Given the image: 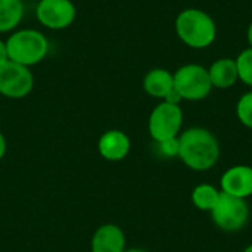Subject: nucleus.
Here are the masks:
<instances>
[{
    "label": "nucleus",
    "instance_id": "nucleus-1",
    "mask_svg": "<svg viewBox=\"0 0 252 252\" xmlns=\"http://www.w3.org/2000/svg\"><path fill=\"white\" fill-rule=\"evenodd\" d=\"M179 158L193 171H208L220 159V143L207 128H188L179 136Z\"/></svg>",
    "mask_w": 252,
    "mask_h": 252
},
{
    "label": "nucleus",
    "instance_id": "nucleus-2",
    "mask_svg": "<svg viewBox=\"0 0 252 252\" xmlns=\"http://www.w3.org/2000/svg\"><path fill=\"white\" fill-rule=\"evenodd\" d=\"M9 61L24 66H34L47 58L50 43L46 34L34 28H21L6 38Z\"/></svg>",
    "mask_w": 252,
    "mask_h": 252
},
{
    "label": "nucleus",
    "instance_id": "nucleus-3",
    "mask_svg": "<svg viewBox=\"0 0 252 252\" xmlns=\"http://www.w3.org/2000/svg\"><path fill=\"white\" fill-rule=\"evenodd\" d=\"M177 37L192 49H205L211 46L217 35L214 19L201 9H185L176 18Z\"/></svg>",
    "mask_w": 252,
    "mask_h": 252
},
{
    "label": "nucleus",
    "instance_id": "nucleus-4",
    "mask_svg": "<svg viewBox=\"0 0 252 252\" xmlns=\"http://www.w3.org/2000/svg\"><path fill=\"white\" fill-rule=\"evenodd\" d=\"M173 77L174 89L185 100H202L213 90L208 69L202 65H183L173 74Z\"/></svg>",
    "mask_w": 252,
    "mask_h": 252
},
{
    "label": "nucleus",
    "instance_id": "nucleus-5",
    "mask_svg": "<svg viewBox=\"0 0 252 252\" xmlns=\"http://www.w3.org/2000/svg\"><path fill=\"white\" fill-rule=\"evenodd\" d=\"M182 126L183 111L180 105H173L165 100H162L152 109L148 120L149 134L157 143L179 137Z\"/></svg>",
    "mask_w": 252,
    "mask_h": 252
},
{
    "label": "nucleus",
    "instance_id": "nucleus-6",
    "mask_svg": "<svg viewBox=\"0 0 252 252\" xmlns=\"http://www.w3.org/2000/svg\"><path fill=\"white\" fill-rule=\"evenodd\" d=\"M211 219L223 232H239L248 223L250 208L245 199L230 196L220 190V198L211 211Z\"/></svg>",
    "mask_w": 252,
    "mask_h": 252
},
{
    "label": "nucleus",
    "instance_id": "nucleus-7",
    "mask_svg": "<svg viewBox=\"0 0 252 252\" xmlns=\"http://www.w3.org/2000/svg\"><path fill=\"white\" fill-rule=\"evenodd\" d=\"M34 74L31 68L7 61L0 66V94L9 99H22L32 92Z\"/></svg>",
    "mask_w": 252,
    "mask_h": 252
},
{
    "label": "nucleus",
    "instance_id": "nucleus-8",
    "mask_svg": "<svg viewBox=\"0 0 252 252\" xmlns=\"http://www.w3.org/2000/svg\"><path fill=\"white\" fill-rule=\"evenodd\" d=\"M35 18L44 28L61 31L74 24L77 7L72 0H38Z\"/></svg>",
    "mask_w": 252,
    "mask_h": 252
},
{
    "label": "nucleus",
    "instance_id": "nucleus-9",
    "mask_svg": "<svg viewBox=\"0 0 252 252\" xmlns=\"http://www.w3.org/2000/svg\"><path fill=\"white\" fill-rule=\"evenodd\" d=\"M220 186L223 193L247 199L252 195V167L233 165L227 168L221 176Z\"/></svg>",
    "mask_w": 252,
    "mask_h": 252
},
{
    "label": "nucleus",
    "instance_id": "nucleus-10",
    "mask_svg": "<svg viewBox=\"0 0 252 252\" xmlns=\"http://www.w3.org/2000/svg\"><path fill=\"white\" fill-rule=\"evenodd\" d=\"M131 148V142L130 137L121 131V130H108L105 131L97 143V149L99 154L102 155V158H105L106 161H121L124 159Z\"/></svg>",
    "mask_w": 252,
    "mask_h": 252
},
{
    "label": "nucleus",
    "instance_id": "nucleus-11",
    "mask_svg": "<svg viewBox=\"0 0 252 252\" xmlns=\"http://www.w3.org/2000/svg\"><path fill=\"white\" fill-rule=\"evenodd\" d=\"M92 252H124L126 251V235L117 224H102L96 229L92 242Z\"/></svg>",
    "mask_w": 252,
    "mask_h": 252
},
{
    "label": "nucleus",
    "instance_id": "nucleus-12",
    "mask_svg": "<svg viewBox=\"0 0 252 252\" xmlns=\"http://www.w3.org/2000/svg\"><path fill=\"white\" fill-rule=\"evenodd\" d=\"M174 89V77L165 68H154L143 78V90L157 99H165Z\"/></svg>",
    "mask_w": 252,
    "mask_h": 252
},
{
    "label": "nucleus",
    "instance_id": "nucleus-13",
    "mask_svg": "<svg viewBox=\"0 0 252 252\" xmlns=\"http://www.w3.org/2000/svg\"><path fill=\"white\" fill-rule=\"evenodd\" d=\"M208 74H210L213 87H217V89H229L235 86L236 81L239 80L236 61L230 58H221L216 61L208 68Z\"/></svg>",
    "mask_w": 252,
    "mask_h": 252
},
{
    "label": "nucleus",
    "instance_id": "nucleus-14",
    "mask_svg": "<svg viewBox=\"0 0 252 252\" xmlns=\"http://www.w3.org/2000/svg\"><path fill=\"white\" fill-rule=\"evenodd\" d=\"M25 15L24 0H0V34L15 31Z\"/></svg>",
    "mask_w": 252,
    "mask_h": 252
},
{
    "label": "nucleus",
    "instance_id": "nucleus-15",
    "mask_svg": "<svg viewBox=\"0 0 252 252\" xmlns=\"http://www.w3.org/2000/svg\"><path fill=\"white\" fill-rule=\"evenodd\" d=\"M220 198V192L213 185H199L192 190V202L201 211L211 213Z\"/></svg>",
    "mask_w": 252,
    "mask_h": 252
},
{
    "label": "nucleus",
    "instance_id": "nucleus-16",
    "mask_svg": "<svg viewBox=\"0 0 252 252\" xmlns=\"http://www.w3.org/2000/svg\"><path fill=\"white\" fill-rule=\"evenodd\" d=\"M235 61L238 66L239 80L252 87V47L245 49L242 53H239V56Z\"/></svg>",
    "mask_w": 252,
    "mask_h": 252
},
{
    "label": "nucleus",
    "instance_id": "nucleus-17",
    "mask_svg": "<svg viewBox=\"0 0 252 252\" xmlns=\"http://www.w3.org/2000/svg\"><path fill=\"white\" fill-rule=\"evenodd\" d=\"M238 120L248 128H252V92L245 93L236 105Z\"/></svg>",
    "mask_w": 252,
    "mask_h": 252
},
{
    "label": "nucleus",
    "instance_id": "nucleus-18",
    "mask_svg": "<svg viewBox=\"0 0 252 252\" xmlns=\"http://www.w3.org/2000/svg\"><path fill=\"white\" fill-rule=\"evenodd\" d=\"M159 146V151L164 157H179V137H174V139H168V140H164V142H159L158 143Z\"/></svg>",
    "mask_w": 252,
    "mask_h": 252
},
{
    "label": "nucleus",
    "instance_id": "nucleus-19",
    "mask_svg": "<svg viewBox=\"0 0 252 252\" xmlns=\"http://www.w3.org/2000/svg\"><path fill=\"white\" fill-rule=\"evenodd\" d=\"M164 100L168 102V103H173V105H180V102H182L183 99H182V96L177 93V90L173 89V90L167 94V97H165Z\"/></svg>",
    "mask_w": 252,
    "mask_h": 252
},
{
    "label": "nucleus",
    "instance_id": "nucleus-20",
    "mask_svg": "<svg viewBox=\"0 0 252 252\" xmlns=\"http://www.w3.org/2000/svg\"><path fill=\"white\" fill-rule=\"evenodd\" d=\"M9 61V53H7V46H6V40L0 38V66L3 63H6Z\"/></svg>",
    "mask_w": 252,
    "mask_h": 252
},
{
    "label": "nucleus",
    "instance_id": "nucleus-21",
    "mask_svg": "<svg viewBox=\"0 0 252 252\" xmlns=\"http://www.w3.org/2000/svg\"><path fill=\"white\" fill-rule=\"evenodd\" d=\"M6 149H7V143H6V139H4L3 133L0 131V159L4 157V154H6Z\"/></svg>",
    "mask_w": 252,
    "mask_h": 252
},
{
    "label": "nucleus",
    "instance_id": "nucleus-22",
    "mask_svg": "<svg viewBox=\"0 0 252 252\" xmlns=\"http://www.w3.org/2000/svg\"><path fill=\"white\" fill-rule=\"evenodd\" d=\"M248 41H250V46L252 47V22L250 24V27H248Z\"/></svg>",
    "mask_w": 252,
    "mask_h": 252
},
{
    "label": "nucleus",
    "instance_id": "nucleus-23",
    "mask_svg": "<svg viewBox=\"0 0 252 252\" xmlns=\"http://www.w3.org/2000/svg\"><path fill=\"white\" fill-rule=\"evenodd\" d=\"M124 252H149L146 250H140V248H131V250H126Z\"/></svg>",
    "mask_w": 252,
    "mask_h": 252
},
{
    "label": "nucleus",
    "instance_id": "nucleus-24",
    "mask_svg": "<svg viewBox=\"0 0 252 252\" xmlns=\"http://www.w3.org/2000/svg\"><path fill=\"white\" fill-rule=\"evenodd\" d=\"M244 252H252V244L250 245V247H247V248L244 250Z\"/></svg>",
    "mask_w": 252,
    "mask_h": 252
}]
</instances>
